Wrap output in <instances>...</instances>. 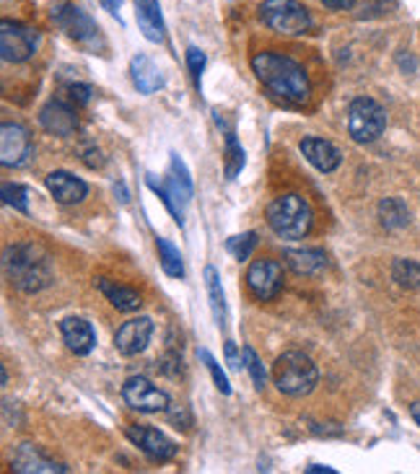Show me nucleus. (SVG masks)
Here are the masks:
<instances>
[{"instance_id":"f257e3e1","label":"nucleus","mask_w":420,"mask_h":474,"mask_svg":"<svg viewBox=\"0 0 420 474\" xmlns=\"http://www.w3.org/2000/svg\"><path fill=\"white\" fill-rule=\"evenodd\" d=\"M252 71L275 99L289 104L309 102V79L289 54L257 53L252 57Z\"/></svg>"},{"instance_id":"f03ea898","label":"nucleus","mask_w":420,"mask_h":474,"mask_svg":"<svg viewBox=\"0 0 420 474\" xmlns=\"http://www.w3.org/2000/svg\"><path fill=\"white\" fill-rule=\"evenodd\" d=\"M3 272L21 293H39L53 283V264L47 252L34 244H13L3 252Z\"/></svg>"},{"instance_id":"7ed1b4c3","label":"nucleus","mask_w":420,"mask_h":474,"mask_svg":"<svg viewBox=\"0 0 420 474\" xmlns=\"http://www.w3.org/2000/svg\"><path fill=\"white\" fill-rule=\"evenodd\" d=\"M267 226L273 229V234L278 238L298 241V238H304L312 231L315 211H312L307 197L289 192V195L275 197L267 205Z\"/></svg>"},{"instance_id":"20e7f679","label":"nucleus","mask_w":420,"mask_h":474,"mask_svg":"<svg viewBox=\"0 0 420 474\" xmlns=\"http://www.w3.org/2000/svg\"><path fill=\"white\" fill-rule=\"evenodd\" d=\"M273 381L281 395L307 396L319 381V369L309 355L298 350H289L273 363Z\"/></svg>"},{"instance_id":"39448f33","label":"nucleus","mask_w":420,"mask_h":474,"mask_svg":"<svg viewBox=\"0 0 420 474\" xmlns=\"http://www.w3.org/2000/svg\"><path fill=\"white\" fill-rule=\"evenodd\" d=\"M146 182H148V187L161 197V203L166 205V211L174 215V220L182 226L184 208H187L189 200H192V179H189V174H187V166H184L182 158L177 156V154H172V166H169L166 182H156L154 174H148Z\"/></svg>"},{"instance_id":"423d86ee","label":"nucleus","mask_w":420,"mask_h":474,"mask_svg":"<svg viewBox=\"0 0 420 474\" xmlns=\"http://www.w3.org/2000/svg\"><path fill=\"white\" fill-rule=\"evenodd\" d=\"M260 16L265 27L286 37H298L312 27L309 8L298 0H265Z\"/></svg>"},{"instance_id":"0eeeda50","label":"nucleus","mask_w":420,"mask_h":474,"mask_svg":"<svg viewBox=\"0 0 420 474\" xmlns=\"http://www.w3.org/2000/svg\"><path fill=\"white\" fill-rule=\"evenodd\" d=\"M387 130L384 106L368 96H358L348 106V135L356 143H374Z\"/></svg>"},{"instance_id":"6e6552de","label":"nucleus","mask_w":420,"mask_h":474,"mask_svg":"<svg viewBox=\"0 0 420 474\" xmlns=\"http://www.w3.org/2000/svg\"><path fill=\"white\" fill-rule=\"evenodd\" d=\"M53 19L55 24L63 29L73 42H79L80 47L91 50L94 54L102 53L106 47L97 21L88 13H83L79 5H57L53 11Z\"/></svg>"},{"instance_id":"1a4fd4ad","label":"nucleus","mask_w":420,"mask_h":474,"mask_svg":"<svg viewBox=\"0 0 420 474\" xmlns=\"http://www.w3.org/2000/svg\"><path fill=\"white\" fill-rule=\"evenodd\" d=\"M37 45H39L37 29L8 19L0 24V54L5 62H27L37 53Z\"/></svg>"},{"instance_id":"9d476101","label":"nucleus","mask_w":420,"mask_h":474,"mask_svg":"<svg viewBox=\"0 0 420 474\" xmlns=\"http://www.w3.org/2000/svg\"><path fill=\"white\" fill-rule=\"evenodd\" d=\"M34 158V143L24 125L19 122H3L0 128V163L5 169L27 166Z\"/></svg>"},{"instance_id":"9b49d317","label":"nucleus","mask_w":420,"mask_h":474,"mask_svg":"<svg viewBox=\"0 0 420 474\" xmlns=\"http://www.w3.org/2000/svg\"><path fill=\"white\" fill-rule=\"evenodd\" d=\"M122 399L128 402V407L146 412V415H156V412H166L172 399L166 392H161L158 387H154L148 378L143 376H130L122 384Z\"/></svg>"},{"instance_id":"f8f14e48","label":"nucleus","mask_w":420,"mask_h":474,"mask_svg":"<svg viewBox=\"0 0 420 474\" xmlns=\"http://www.w3.org/2000/svg\"><path fill=\"white\" fill-rule=\"evenodd\" d=\"M247 288L257 301H273L283 288V267L275 260H257L247 270Z\"/></svg>"},{"instance_id":"ddd939ff","label":"nucleus","mask_w":420,"mask_h":474,"mask_svg":"<svg viewBox=\"0 0 420 474\" xmlns=\"http://www.w3.org/2000/svg\"><path fill=\"white\" fill-rule=\"evenodd\" d=\"M125 436H128V441H130L132 446L140 448L151 462H158V464L172 462L177 456V451H180V446L174 441H169L161 430L148 428V425H130L125 430Z\"/></svg>"},{"instance_id":"4468645a","label":"nucleus","mask_w":420,"mask_h":474,"mask_svg":"<svg viewBox=\"0 0 420 474\" xmlns=\"http://www.w3.org/2000/svg\"><path fill=\"white\" fill-rule=\"evenodd\" d=\"M154 335V319L151 316H135L130 321H125L117 335H114V347L120 350V355L132 358L138 353H143Z\"/></svg>"},{"instance_id":"2eb2a0df","label":"nucleus","mask_w":420,"mask_h":474,"mask_svg":"<svg viewBox=\"0 0 420 474\" xmlns=\"http://www.w3.org/2000/svg\"><path fill=\"white\" fill-rule=\"evenodd\" d=\"M39 122H42L45 130L53 132L57 137H68V135L79 130V106L63 102V99H55L50 104L42 106Z\"/></svg>"},{"instance_id":"dca6fc26","label":"nucleus","mask_w":420,"mask_h":474,"mask_svg":"<svg viewBox=\"0 0 420 474\" xmlns=\"http://www.w3.org/2000/svg\"><path fill=\"white\" fill-rule=\"evenodd\" d=\"M11 467L13 472L21 474H55V472H68V467L53 462L50 456H45L34 444H21V446L13 451V459H11Z\"/></svg>"},{"instance_id":"f3484780","label":"nucleus","mask_w":420,"mask_h":474,"mask_svg":"<svg viewBox=\"0 0 420 474\" xmlns=\"http://www.w3.org/2000/svg\"><path fill=\"white\" fill-rule=\"evenodd\" d=\"M45 185L60 205H79L88 195V185L71 171H53Z\"/></svg>"},{"instance_id":"a211bd4d","label":"nucleus","mask_w":420,"mask_h":474,"mask_svg":"<svg viewBox=\"0 0 420 474\" xmlns=\"http://www.w3.org/2000/svg\"><path fill=\"white\" fill-rule=\"evenodd\" d=\"M301 154L322 174H332L342 161L338 146L330 143V140H322V137H304L301 140Z\"/></svg>"},{"instance_id":"6ab92c4d","label":"nucleus","mask_w":420,"mask_h":474,"mask_svg":"<svg viewBox=\"0 0 420 474\" xmlns=\"http://www.w3.org/2000/svg\"><path fill=\"white\" fill-rule=\"evenodd\" d=\"M60 335H63V343L68 345L71 353L76 355H88L97 345V335H94V327L80 319V316H68L60 321Z\"/></svg>"},{"instance_id":"aec40b11","label":"nucleus","mask_w":420,"mask_h":474,"mask_svg":"<svg viewBox=\"0 0 420 474\" xmlns=\"http://www.w3.org/2000/svg\"><path fill=\"white\" fill-rule=\"evenodd\" d=\"M94 286H97L99 293L105 295L106 301H109L117 312H122V314H132V312H138V309H140V304H143V298H140V293H138V290L128 288V286H122V283H117V280L97 278V280H94Z\"/></svg>"},{"instance_id":"412c9836","label":"nucleus","mask_w":420,"mask_h":474,"mask_svg":"<svg viewBox=\"0 0 420 474\" xmlns=\"http://www.w3.org/2000/svg\"><path fill=\"white\" fill-rule=\"evenodd\" d=\"M135 19H138V27L148 42H164L166 27H164L158 0H135Z\"/></svg>"},{"instance_id":"4be33fe9","label":"nucleus","mask_w":420,"mask_h":474,"mask_svg":"<svg viewBox=\"0 0 420 474\" xmlns=\"http://www.w3.org/2000/svg\"><path fill=\"white\" fill-rule=\"evenodd\" d=\"M130 76L135 88L140 94H156L158 88H164V76H161L158 65L148 54H135L132 57Z\"/></svg>"},{"instance_id":"5701e85b","label":"nucleus","mask_w":420,"mask_h":474,"mask_svg":"<svg viewBox=\"0 0 420 474\" xmlns=\"http://www.w3.org/2000/svg\"><path fill=\"white\" fill-rule=\"evenodd\" d=\"M283 260L296 275L315 278L327 270V254L322 249H290L283 254Z\"/></svg>"},{"instance_id":"b1692460","label":"nucleus","mask_w":420,"mask_h":474,"mask_svg":"<svg viewBox=\"0 0 420 474\" xmlns=\"http://www.w3.org/2000/svg\"><path fill=\"white\" fill-rule=\"evenodd\" d=\"M215 122H218V128H223V130H226V158H223L226 177H229V179H237V174L244 169V148L239 146L234 130L223 122L221 112H215Z\"/></svg>"},{"instance_id":"393cba45","label":"nucleus","mask_w":420,"mask_h":474,"mask_svg":"<svg viewBox=\"0 0 420 474\" xmlns=\"http://www.w3.org/2000/svg\"><path fill=\"white\" fill-rule=\"evenodd\" d=\"M379 220H382L384 229L397 231V229H405L410 223V211L399 197H387V200L379 203Z\"/></svg>"},{"instance_id":"a878e982","label":"nucleus","mask_w":420,"mask_h":474,"mask_svg":"<svg viewBox=\"0 0 420 474\" xmlns=\"http://www.w3.org/2000/svg\"><path fill=\"white\" fill-rule=\"evenodd\" d=\"M203 278H206V288H208L213 319H215V324H218V327H226V295H223V288H221V278H218L215 267H206Z\"/></svg>"},{"instance_id":"bb28decb","label":"nucleus","mask_w":420,"mask_h":474,"mask_svg":"<svg viewBox=\"0 0 420 474\" xmlns=\"http://www.w3.org/2000/svg\"><path fill=\"white\" fill-rule=\"evenodd\" d=\"M158 246V262H161V270L169 275V278H184V262L180 249L169 241V238H156Z\"/></svg>"},{"instance_id":"cd10ccee","label":"nucleus","mask_w":420,"mask_h":474,"mask_svg":"<svg viewBox=\"0 0 420 474\" xmlns=\"http://www.w3.org/2000/svg\"><path fill=\"white\" fill-rule=\"evenodd\" d=\"M392 278L394 283L402 286V288H420V262H416V260H394Z\"/></svg>"},{"instance_id":"c85d7f7f","label":"nucleus","mask_w":420,"mask_h":474,"mask_svg":"<svg viewBox=\"0 0 420 474\" xmlns=\"http://www.w3.org/2000/svg\"><path fill=\"white\" fill-rule=\"evenodd\" d=\"M226 249L234 254V260L244 262L252 257V252L257 249V234L255 231H247V234H239V237H231L226 241Z\"/></svg>"},{"instance_id":"c756f323","label":"nucleus","mask_w":420,"mask_h":474,"mask_svg":"<svg viewBox=\"0 0 420 474\" xmlns=\"http://www.w3.org/2000/svg\"><path fill=\"white\" fill-rule=\"evenodd\" d=\"M0 197H3V203H5L8 208H13V211L19 212H29V197H31V192H29L27 187L3 185Z\"/></svg>"},{"instance_id":"7c9ffc66","label":"nucleus","mask_w":420,"mask_h":474,"mask_svg":"<svg viewBox=\"0 0 420 474\" xmlns=\"http://www.w3.org/2000/svg\"><path fill=\"white\" fill-rule=\"evenodd\" d=\"M244 369L249 370V376H252V384H255V389L257 392H263L265 384H267V373H265L263 361L257 358V353L247 345L244 347Z\"/></svg>"},{"instance_id":"2f4dec72","label":"nucleus","mask_w":420,"mask_h":474,"mask_svg":"<svg viewBox=\"0 0 420 474\" xmlns=\"http://www.w3.org/2000/svg\"><path fill=\"white\" fill-rule=\"evenodd\" d=\"M197 358L208 366L210 376H213V384H215V389L221 392V395H231V384H229V378H226V373L223 369L218 366V361L210 355L208 350H197Z\"/></svg>"},{"instance_id":"473e14b6","label":"nucleus","mask_w":420,"mask_h":474,"mask_svg":"<svg viewBox=\"0 0 420 474\" xmlns=\"http://www.w3.org/2000/svg\"><path fill=\"white\" fill-rule=\"evenodd\" d=\"M65 94H68V102L73 106H86L91 102V86H86V83H71L68 88H65Z\"/></svg>"},{"instance_id":"72a5a7b5","label":"nucleus","mask_w":420,"mask_h":474,"mask_svg":"<svg viewBox=\"0 0 420 474\" xmlns=\"http://www.w3.org/2000/svg\"><path fill=\"white\" fill-rule=\"evenodd\" d=\"M187 68H189V76L200 86V76H203V68H206V54L200 53L197 47L187 50Z\"/></svg>"},{"instance_id":"f704fd0d","label":"nucleus","mask_w":420,"mask_h":474,"mask_svg":"<svg viewBox=\"0 0 420 474\" xmlns=\"http://www.w3.org/2000/svg\"><path fill=\"white\" fill-rule=\"evenodd\" d=\"M226 361H229V369L231 370H241V366H244L241 358L237 355V345L231 343V340L226 343Z\"/></svg>"},{"instance_id":"c9c22d12","label":"nucleus","mask_w":420,"mask_h":474,"mask_svg":"<svg viewBox=\"0 0 420 474\" xmlns=\"http://www.w3.org/2000/svg\"><path fill=\"white\" fill-rule=\"evenodd\" d=\"M83 161H86L91 169L105 166V158H102V154H99V148H86V151H83Z\"/></svg>"},{"instance_id":"e433bc0d","label":"nucleus","mask_w":420,"mask_h":474,"mask_svg":"<svg viewBox=\"0 0 420 474\" xmlns=\"http://www.w3.org/2000/svg\"><path fill=\"white\" fill-rule=\"evenodd\" d=\"M166 412H169V418H172V422H184V428H187V425H189V412H187V410H184L182 404H180V410H177V404H169V410H166Z\"/></svg>"},{"instance_id":"4c0bfd02","label":"nucleus","mask_w":420,"mask_h":474,"mask_svg":"<svg viewBox=\"0 0 420 474\" xmlns=\"http://www.w3.org/2000/svg\"><path fill=\"white\" fill-rule=\"evenodd\" d=\"M327 8H332V11H348V8H353L356 5V0H322Z\"/></svg>"},{"instance_id":"58836bf2","label":"nucleus","mask_w":420,"mask_h":474,"mask_svg":"<svg viewBox=\"0 0 420 474\" xmlns=\"http://www.w3.org/2000/svg\"><path fill=\"white\" fill-rule=\"evenodd\" d=\"M102 3H105V8L112 13V16H117V8H120L122 0H102Z\"/></svg>"},{"instance_id":"ea45409f","label":"nucleus","mask_w":420,"mask_h":474,"mask_svg":"<svg viewBox=\"0 0 420 474\" xmlns=\"http://www.w3.org/2000/svg\"><path fill=\"white\" fill-rule=\"evenodd\" d=\"M410 415H413V420L420 425V402H413V404H410Z\"/></svg>"},{"instance_id":"a19ab883","label":"nucleus","mask_w":420,"mask_h":474,"mask_svg":"<svg viewBox=\"0 0 420 474\" xmlns=\"http://www.w3.org/2000/svg\"><path fill=\"white\" fill-rule=\"evenodd\" d=\"M307 472H309V474H316V472H327V474H335V470H332V467H309V470H307Z\"/></svg>"}]
</instances>
